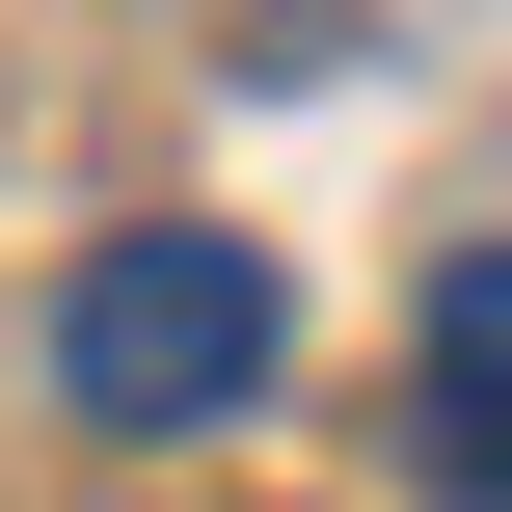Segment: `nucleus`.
Here are the masks:
<instances>
[{
    "label": "nucleus",
    "mask_w": 512,
    "mask_h": 512,
    "mask_svg": "<svg viewBox=\"0 0 512 512\" xmlns=\"http://www.w3.org/2000/svg\"><path fill=\"white\" fill-rule=\"evenodd\" d=\"M270 351H297V297H270V243H216V216H135V243L54 270V405H81V432H243Z\"/></svg>",
    "instance_id": "nucleus-1"
},
{
    "label": "nucleus",
    "mask_w": 512,
    "mask_h": 512,
    "mask_svg": "<svg viewBox=\"0 0 512 512\" xmlns=\"http://www.w3.org/2000/svg\"><path fill=\"white\" fill-rule=\"evenodd\" d=\"M432 486L512 512V243H459V270H432Z\"/></svg>",
    "instance_id": "nucleus-2"
}]
</instances>
